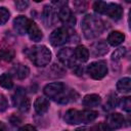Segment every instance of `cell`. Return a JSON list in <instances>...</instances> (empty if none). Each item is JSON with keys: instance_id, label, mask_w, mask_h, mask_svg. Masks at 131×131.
I'll list each match as a JSON object with an SVG mask.
<instances>
[{"instance_id": "20", "label": "cell", "mask_w": 131, "mask_h": 131, "mask_svg": "<svg viewBox=\"0 0 131 131\" xmlns=\"http://www.w3.org/2000/svg\"><path fill=\"white\" fill-rule=\"evenodd\" d=\"M75 52V57L76 59L85 62L88 60L89 58V50L84 46V45H79L76 47V49H74Z\"/></svg>"}, {"instance_id": "31", "label": "cell", "mask_w": 131, "mask_h": 131, "mask_svg": "<svg viewBox=\"0 0 131 131\" xmlns=\"http://www.w3.org/2000/svg\"><path fill=\"white\" fill-rule=\"evenodd\" d=\"M73 4H74L75 9L78 12H83L87 9V2L85 1H74Z\"/></svg>"}, {"instance_id": "27", "label": "cell", "mask_w": 131, "mask_h": 131, "mask_svg": "<svg viewBox=\"0 0 131 131\" xmlns=\"http://www.w3.org/2000/svg\"><path fill=\"white\" fill-rule=\"evenodd\" d=\"M9 16H10L9 10H8L6 7H4V6L0 7V25H1V26L5 25V24L8 21Z\"/></svg>"}, {"instance_id": "10", "label": "cell", "mask_w": 131, "mask_h": 131, "mask_svg": "<svg viewBox=\"0 0 131 131\" xmlns=\"http://www.w3.org/2000/svg\"><path fill=\"white\" fill-rule=\"evenodd\" d=\"M42 19L46 27H51L55 24L57 19V15L55 13V10L50 5H45L42 12Z\"/></svg>"}, {"instance_id": "23", "label": "cell", "mask_w": 131, "mask_h": 131, "mask_svg": "<svg viewBox=\"0 0 131 131\" xmlns=\"http://www.w3.org/2000/svg\"><path fill=\"white\" fill-rule=\"evenodd\" d=\"M26 97V93H25V90L23 88H18L14 94L12 95V103L14 106H18V104L23 101V99Z\"/></svg>"}, {"instance_id": "29", "label": "cell", "mask_w": 131, "mask_h": 131, "mask_svg": "<svg viewBox=\"0 0 131 131\" xmlns=\"http://www.w3.org/2000/svg\"><path fill=\"white\" fill-rule=\"evenodd\" d=\"M117 103H118L117 95H116L115 93H111V94L108 95L107 101H106V103H105V106H107V107H105V108H107V110H112V108L116 107Z\"/></svg>"}, {"instance_id": "8", "label": "cell", "mask_w": 131, "mask_h": 131, "mask_svg": "<svg viewBox=\"0 0 131 131\" xmlns=\"http://www.w3.org/2000/svg\"><path fill=\"white\" fill-rule=\"evenodd\" d=\"M124 123H125V119L123 115H121L120 113H113L107 116L105 124L108 126L111 130H114V129L116 130V129L122 128Z\"/></svg>"}, {"instance_id": "16", "label": "cell", "mask_w": 131, "mask_h": 131, "mask_svg": "<svg viewBox=\"0 0 131 131\" xmlns=\"http://www.w3.org/2000/svg\"><path fill=\"white\" fill-rule=\"evenodd\" d=\"M100 101H101V98L98 94H95V93H92V94H87L83 97L82 99V103L83 105L85 106H88V107H93V106H97L100 104Z\"/></svg>"}, {"instance_id": "19", "label": "cell", "mask_w": 131, "mask_h": 131, "mask_svg": "<svg viewBox=\"0 0 131 131\" xmlns=\"http://www.w3.org/2000/svg\"><path fill=\"white\" fill-rule=\"evenodd\" d=\"M98 116V113L95 111H91V110H84V111H80V119H81V123L87 124L90 122H93Z\"/></svg>"}, {"instance_id": "7", "label": "cell", "mask_w": 131, "mask_h": 131, "mask_svg": "<svg viewBox=\"0 0 131 131\" xmlns=\"http://www.w3.org/2000/svg\"><path fill=\"white\" fill-rule=\"evenodd\" d=\"M58 18L67 27H71L72 28V27H74L76 25V18L73 15L72 10L67 5H64V6L59 8V10H58Z\"/></svg>"}, {"instance_id": "12", "label": "cell", "mask_w": 131, "mask_h": 131, "mask_svg": "<svg viewBox=\"0 0 131 131\" xmlns=\"http://www.w3.org/2000/svg\"><path fill=\"white\" fill-rule=\"evenodd\" d=\"M27 33H28V35H29V38H30L32 41H34V42H39V41H41L42 38H43L42 31L40 30L39 26H38L35 21H33V20L30 21V25H29V28H28Z\"/></svg>"}, {"instance_id": "5", "label": "cell", "mask_w": 131, "mask_h": 131, "mask_svg": "<svg viewBox=\"0 0 131 131\" xmlns=\"http://www.w3.org/2000/svg\"><path fill=\"white\" fill-rule=\"evenodd\" d=\"M70 39V34L66 28L55 29L49 36V42L52 46H60L67 43Z\"/></svg>"}, {"instance_id": "3", "label": "cell", "mask_w": 131, "mask_h": 131, "mask_svg": "<svg viewBox=\"0 0 131 131\" xmlns=\"http://www.w3.org/2000/svg\"><path fill=\"white\" fill-rule=\"evenodd\" d=\"M25 53L36 67H45L51 60V51L45 45H34L28 48Z\"/></svg>"}, {"instance_id": "28", "label": "cell", "mask_w": 131, "mask_h": 131, "mask_svg": "<svg viewBox=\"0 0 131 131\" xmlns=\"http://www.w3.org/2000/svg\"><path fill=\"white\" fill-rule=\"evenodd\" d=\"M126 53V48L125 47H120L118 49H116L114 51V53L112 54V60L113 61H118L120 60Z\"/></svg>"}, {"instance_id": "26", "label": "cell", "mask_w": 131, "mask_h": 131, "mask_svg": "<svg viewBox=\"0 0 131 131\" xmlns=\"http://www.w3.org/2000/svg\"><path fill=\"white\" fill-rule=\"evenodd\" d=\"M119 105L121 106V108L127 113H129L131 111V98L129 96H126V97H123L120 99V101L118 102Z\"/></svg>"}, {"instance_id": "24", "label": "cell", "mask_w": 131, "mask_h": 131, "mask_svg": "<svg viewBox=\"0 0 131 131\" xmlns=\"http://www.w3.org/2000/svg\"><path fill=\"white\" fill-rule=\"evenodd\" d=\"M14 57V50L11 48H2L0 50V58L5 61H11Z\"/></svg>"}, {"instance_id": "38", "label": "cell", "mask_w": 131, "mask_h": 131, "mask_svg": "<svg viewBox=\"0 0 131 131\" xmlns=\"http://www.w3.org/2000/svg\"><path fill=\"white\" fill-rule=\"evenodd\" d=\"M0 131H7V128L3 122L0 121Z\"/></svg>"}, {"instance_id": "2", "label": "cell", "mask_w": 131, "mask_h": 131, "mask_svg": "<svg viewBox=\"0 0 131 131\" xmlns=\"http://www.w3.org/2000/svg\"><path fill=\"white\" fill-rule=\"evenodd\" d=\"M43 92L47 97L59 103H67L69 100H76V98L74 97V94H76L75 91H71L68 95L64 94L66 86L61 82H53V83L47 84L44 87Z\"/></svg>"}, {"instance_id": "33", "label": "cell", "mask_w": 131, "mask_h": 131, "mask_svg": "<svg viewBox=\"0 0 131 131\" xmlns=\"http://www.w3.org/2000/svg\"><path fill=\"white\" fill-rule=\"evenodd\" d=\"M92 131H112V130L108 128V126L105 123L100 122V123H98L97 125H95L92 128Z\"/></svg>"}, {"instance_id": "36", "label": "cell", "mask_w": 131, "mask_h": 131, "mask_svg": "<svg viewBox=\"0 0 131 131\" xmlns=\"http://www.w3.org/2000/svg\"><path fill=\"white\" fill-rule=\"evenodd\" d=\"M19 131H38V130L33 125H29L28 124V125H25V126L20 127L19 128Z\"/></svg>"}, {"instance_id": "30", "label": "cell", "mask_w": 131, "mask_h": 131, "mask_svg": "<svg viewBox=\"0 0 131 131\" xmlns=\"http://www.w3.org/2000/svg\"><path fill=\"white\" fill-rule=\"evenodd\" d=\"M30 106H31V101H30V99L26 96L24 99H23V101L18 104V110L21 112V113H27V112H29V110H30Z\"/></svg>"}, {"instance_id": "15", "label": "cell", "mask_w": 131, "mask_h": 131, "mask_svg": "<svg viewBox=\"0 0 131 131\" xmlns=\"http://www.w3.org/2000/svg\"><path fill=\"white\" fill-rule=\"evenodd\" d=\"M64 121L66 123L70 125H76V124H81V119H80V111L71 108L69 110L66 115H64Z\"/></svg>"}, {"instance_id": "18", "label": "cell", "mask_w": 131, "mask_h": 131, "mask_svg": "<svg viewBox=\"0 0 131 131\" xmlns=\"http://www.w3.org/2000/svg\"><path fill=\"white\" fill-rule=\"evenodd\" d=\"M12 72H13V75L15 78L19 79V80H23V79H26L29 74H30V69L25 66V64H21V63H18V64H15L12 69Z\"/></svg>"}, {"instance_id": "22", "label": "cell", "mask_w": 131, "mask_h": 131, "mask_svg": "<svg viewBox=\"0 0 131 131\" xmlns=\"http://www.w3.org/2000/svg\"><path fill=\"white\" fill-rule=\"evenodd\" d=\"M0 86L5 89H11L13 87V80H12L10 74L3 73L0 76Z\"/></svg>"}, {"instance_id": "9", "label": "cell", "mask_w": 131, "mask_h": 131, "mask_svg": "<svg viewBox=\"0 0 131 131\" xmlns=\"http://www.w3.org/2000/svg\"><path fill=\"white\" fill-rule=\"evenodd\" d=\"M30 19L25 15H18L13 19V29L18 35H25L28 31Z\"/></svg>"}, {"instance_id": "4", "label": "cell", "mask_w": 131, "mask_h": 131, "mask_svg": "<svg viewBox=\"0 0 131 131\" xmlns=\"http://www.w3.org/2000/svg\"><path fill=\"white\" fill-rule=\"evenodd\" d=\"M88 75L94 80H100L107 74V66L104 60H97L91 62L87 67Z\"/></svg>"}, {"instance_id": "34", "label": "cell", "mask_w": 131, "mask_h": 131, "mask_svg": "<svg viewBox=\"0 0 131 131\" xmlns=\"http://www.w3.org/2000/svg\"><path fill=\"white\" fill-rule=\"evenodd\" d=\"M7 107H8V102H7L6 98H5V96L0 94V111L4 112Z\"/></svg>"}, {"instance_id": "32", "label": "cell", "mask_w": 131, "mask_h": 131, "mask_svg": "<svg viewBox=\"0 0 131 131\" xmlns=\"http://www.w3.org/2000/svg\"><path fill=\"white\" fill-rule=\"evenodd\" d=\"M15 7L18 11H25L29 6V1L27 0H17L14 2Z\"/></svg>"}, {"instance_id": "14", "label": "cell", "mask_w": 131, "mask_h": 131, "mask_svg": "<svg viewBox=\"0 0 131 131\" xmlns=\"http://www.w3.org/2000/svg\"><path fill=\"white\" fill-rule=\"evenodd\" d=\"M34 108H35L36 113L39 115L45 114L49 108V100L42 96L37 97L34 102Z\"/></svg>"}, {"instance_id": "1", "label": "cell", "mask_w": 131, "mask_h": 131, "mask_svg": "<svg viewBox=\"0 0 131 131\" xmlns=\"http://www.w3.org/2000/svg\"><path fill=\"white\" fill-rule=\"evenodd\" d=\"M81 30L84 37L88 40L97 38L104 30L103 21L93 14H87L81 21Z\"/></svg>"}, {"instance_id": "25", "label": "cell", "mask_w": 131, "mask_h": 131, "mask_svg": "<svg viewBox=\"0 0 131 131\" xmlns=\"http://www.w3.org/2000/svg\"><path fill=\"white\" fill-rule=\"evenodd\" d=\"M93 10L97 13L100 14H104L106 11V7H107V3L103 2V1H96L93 3Z\"/></svg>"}, {"instance_id": "35", "label": "cell", "mask_w": 131, "mask_h": 131, "mask_svg": "<svg viewBox=\"0 0 131 131\" xmlns=\"http://www.w3.org/2000/svg\"><path fill=\"white\" fill-rule=\"evenodd\" d=\"M10 122H11V124L12 125H14V126H17V125H19L20 124V122H21V119L18 117V116H16L15 114H13L11 117H10Z\"/></svg>"}, {"instance_id": "37", "label": "cell", "mask_w": 131, "mask_h": 131, "mask_svg": "<svg viewBox=\"0 0 131 131\" xmlns=\"http://www.w3.org/2000/svg\"><path fill=\"white\" fill-rule=\"evenodd\" d=\"M75 131H92V129L88 127H80V128H77Z\"/></svg>"}, {"instance_id": "13", "label": "cell", "mask_w": 131, "mask_h": 131, "mask_svg": "<svg viewBox=\"0 0 131 131\" xmlns=\"http://www.w3.org/2000/svg\"><path fill=\"white\" fill-rule=\"evenodd\" d=\"M108 51V46L104 40H100L95 42L91 46V52L93 56H102Z\"/></svg>"}, {"instance_id": "21", "label": "cell", "mask_w": 131, "mask_h": 131, "mask_svg": "<svg viewBox=\"0 0 131 131\" xmlns=\"http://www.w3.org/2000/svg\"><path fill=\"white\" fill-rule=\"evenodd\" d=\"M117 90L122 93H129L131 90V80L129 77L122 78L117 83Z\"/></svg>"}, {"instance_id": "6", "label": "cell", "mask_w": 131, "mask_h": 131, "mask_svg": "<svg viewBox=\"0 0 131 131\" xmlns=\"http://www.w3.org/2000/svg\"><path fill=\"white\" fill-rule=\"evenodd\" d=\"M57 57L59 59V61L69 68H73L76 67V57H75V52L74 49L71 47H64L61 48L58 53H57Z\"/></svg>"}, {"instance_id": "11", "label": "cell", "mask_w": 131, "mask_h": 131, "mask_svg": "<svg viewBox=\"0 0 131 131\" xmlns=\"http://www.w3.org/2000/svg\"><path fill=\"white\" fill-rule=\"evenodd\" d=\"M104 14H107L111 18L115 20H119L123 16V8L120 4L117 3H107L106 11Z\"/></svg>"}, {"instance_id": "17", "label": "cell", "mask_w": 131, "mask_h": 131, "mask_svg": "<svg viewBox=\"0 0 131 131\" xmlns=\"http://www.w3.org/2000/svg\"><path fill=\"white\" fill-rule=\"evenodd\" d=\"M125 40V35L120 31H113L107 36V43L112 46H118Z\"/></svg>"}, {"instance_id": "39", "label": "cell", "mask_w": 131, "mask_h": 131, "mask_svg": "<svg viewBox=\"0 0 131 131\" xmlns=\"http://www.w3.org/2000/svg\"><path fill=\"white\" fill-rule=\"evenodd\" d=\"M66 131H67V130H66Z\"/></svg>"}]
</instances>
